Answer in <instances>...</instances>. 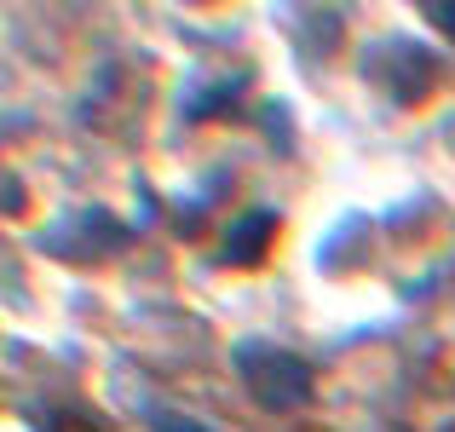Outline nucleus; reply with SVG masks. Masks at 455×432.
Instances as JSON below:
<instances>
[{"instance_id":"f257e3e1","label":"nucleus","mask_w":455,"mask_h":432,"mask_svg":"<svg viewBox=\"0 0 455 432\" xmlns=\"http://www.w3.org/2000/svg\"><path fill=\"white\" fill-rule=\"evenodd\" d=\"M231 357H236V369H243L248 398L266 404V410H294V404L311 398V369L294 352H283V346H271V340H236Z\"/></svg>"},{"instance_id":"f03ea898","label":"nucleus","mask_w":455,"mask_h":432,"mask_svg":"<svg viewBox=\"0 0 455 432\" xmlns=\"http://www.w3.org/2000/svg\"><path fill=\"white\" fill-rule=\"evenodd\" d=\"M271 236H277V213H271V208H254V213H243V220L231 225L220 260H225V266H259V260H266V248H271Z\"/></svg>"},{"instance_id":"7ed1b4c3","label":"nucleus","mask_w":455,"mask_h":432,"mask_svg":"<svg viewBox=\"0 0 455 432\" xmlns=\"http://www.w3.org/2000/svg\"><path fill=\"white\" fill-rule=\"evenodd\" d=\"M236 92H248V81H225V87H208V92H202V104H190L185 116H225Z\"/></svg>"},{"instance_id":"20e7f679","label":"nucleus","mask_w":455,"mask_h":432,"mask_svg":"<svg viewBox=\"0 0 455 432\" xmlns=\"http://www.w3.org/2000/svg\"><path fill=\"white\" fill-rule=\"evenodd\" d=\"M150 427L156 432H213V427L190 421V415H179V410H150Z\"/></svg>"},{"instance_id":"39448f33","label":"nucleus","mask_w":455,"mask_h":432,"mask_svg":"<svg viewBox=\"0 0 455 432\" xmlns=\"http://www.w3.org/2000/svg\"><path fill=\"white\" fill-rule=\"evenodd\" d=\"M421 12H427V23H433V29H444L450 41H455V0H450V6H421Z\"/></svg>"}]
</instances>
